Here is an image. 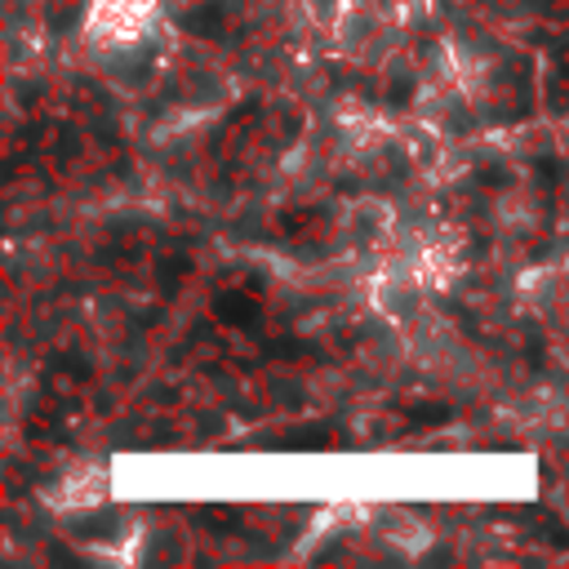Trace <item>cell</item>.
Returning a JSON list of instances; mask_svg holds the SVG:
<instances>
[{
    "label": "cell",
    "mask_w": 569,
    "mask_h": 569,
    "mask_svg": "<svg viewBox=\"0 0 569 569\" xmlns=\"http://www.w3.org/2000/svg\"><path fill=\"white\" fill-rule=\"evenodd\" d=\"M213 316H218V320H227V325L253 329V325H258V302H253L249 293L227 289V293H218V298H213Z\"/></svg>",
    "instance_id": "1"
},
{
    "label": "cell",
    "mask_w": 569,
    "mask_h": 569,
    "mask_svg": "<svg viewBox=\"0 0 569 569\" xmlns=\"http://www.w3.org/2000/svg\"><path fill=\"white\" fill-rule=\"evenodd\" d=\"M76 538H107L111 533V516H89V520H71Z\"/></svg>",
    "instance_id": "2"
},
{
    "label": "cell",
    "mask_w": 569,
    "mask_h": 569,
    "mask_svg": "<svg viewBox=\"0 0 569 569\" xmlns=\"http://www.w3.org/2000/svg\"><path fill=\"white\" fill-rule=\"evenodd\" d=\"M196 516H200L204 525H213V529H236V520H240L231 507H200Z\"/></svg>",
    "instance_id": "3"
},
{
    "label": "cell",
    "mask_w": 569,
    "mask_h": 569,
    "mask_svg": "<svg viewBox=\"0 0 569 569\" xmlns=\"http://www.w3.org/2000/svg\"><path fill=\"white\" fill-rule=\"evenodd\" d=\"M449 413H453L449 405H418V409H409V418H413V422H445Z\"/></svg>",
    "instance_id": "4"
},
{
    "label": "cell",
    "mask_w": 569,
    "mask_h": 569,
    "mask_svg": "<svg viewBox=\"0 0 569 569\" xmlns=\"http://www.w3.org/2000/svg\"><path fill=\"white\" fill-rule=\"evenodd\" d=\"M409 93H413V84H409V80H405V76H400V80H396V84H391V89H387V98H391V102H396V107H400V102H409Z\"/></svg>",
    "instance_id": "5"
},
{
    "label": "cell",
    "mask_w": 569,
    "mask_h": 569,
    "mask_svg": "<svg viewBox=\"0 0 569 569\" xmlns=\"http://www.w3.org/2000/svg\"><path fill=\"white\" fill-rule=\"evenodd\" d=\"M560 67H565V76H569V44L560 49Z\"/></svg>",
    "instance_id": "6"
}]
</instances>
